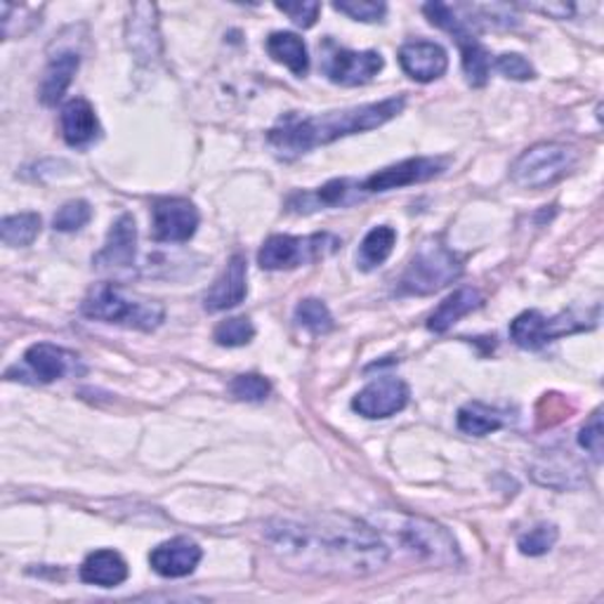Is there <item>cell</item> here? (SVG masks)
I'll use <instances>...</instances> for the list:
<instances>
[{
  "mask_svg": "<svg viewBox=\"0 0 604 604\" xmlns=\"http://www.w3.org/2000/svg\"><path fill=\"white\" fill-rule=\"evenodd\" d=\"M264 541L291 570L319 576H369L390 560V547L373 526L335 513L270 520Z\"/></svg>",
  "mask_w": 604,
  "mask_h": 604,
  "instance_id": "6da1fadb",
  "label": "cell"
},
{
  "mask_svg": "<svg viewBox=\"0 0 604 604\" xmlns=\"http://www.w3.org/2000/svg\"><path fill=\"white\" fill-rule=\"evenodd\" d=\"M406 100L387 98L383 102H371L362 107H352L343 111H329L321 117H295L289 113L283 117L268 135V144L274 154L283 161H293L308 151L331 144L340 138L356 135V132H366L385 125L387 121L396 119L404 111Z\"/></svg>",
  "mask_w": 604,
  "mask_h": 604,
  "instance_id": "7a4b0ae2",
  "label": "cell"
},
{
  "mask_svg": "<svg viewBox=\"0 0 604 604\" xmlns=\"http://www.w3.org/2000/svg\"><path fill=\"white\" fill-rule=\"evenodd\" d=\"M81 312L88 319L104 321V324H119L147 333L159 329L165 316L161 302L128 293L117 283H98V286H92L81 302Z\"/></svg>",
  "mask_w": 604,
  "mask_h": 604,
  "instance_id": "3957f363",
  "label": "cell"
},
{
  "mask_svg": "<svg viewBox=\"0 0 604 604\" xmlns=\"http://www.w3.org/2000/svg\"><path fill=\"white\" fill-rule=\"evenodd\" d=\"M463 262L440 239H427L419 245V251L411 258L409 268L404 270L400 279L402 295H432L449 283L461 279Z\"/></svg>",
  "mask_w": 604,
  "mask_h": 604,
  "instance_id": "277c9868",
  "label": "cell"
},
{
  "mask_svg": "<svg viewBox=\"0 0 604 604\" xmlns=\"http://www.w3.org/2000/svg\"><path fill=\"white\" fill-rule=\"evenodd\" d=\"M423 12L430 19V24L440 27L442 31L453 36V41H456L463 57L461 62H463L467 83L472 88L486 85L489 71H491V54L477 41L475 31H472L470 27V19L461 17V10L456 6H446V3H425Z\"/></svg>",
  "mask_w": 604,
  "mask_h": 604,
  "instance_id": "5b68a950",
  "label": "cell"
},
{
  "mask_svg": "<svg viewBox=\"0 0 604 604\" xmlns=\"http://www.w3.org/2000/svg\"><path fill=\"white\" fill-rule=\"evenodd\" d=\"M576 165V151L560 142H541L522 151L510 168V180L522 189H545L566 178Z\"/></svg>",
  "mask_w": 604,
  "mask_h": 604,
  "instance_id": "8992f818",
  "label": "cell"
},
{
  "mask_svg": "<svg viewBox=\"0 0 604 604\" xmlns=\"http://www.w3.org/2000/svg\"><path fill=\"white\" fill-rule=\"evenodd\" d=\"M340 243L343 241L329 232H319L312 236L274 234L262 243V249L258 253V264L262 270L270 272L295 270L300 264H310L335 253L340 249Z\"/></svg>",
  "mask_w": 604,
  "mask_h": 604,
  "instance_id": "52a82bcc",
  "label": "cell"
},
{
  "mask_svg": "<svg viewBox=\"0 0 604 604\" xmlns=\"http://www.w3.org/2000/svg\"><path fill=\"white\" fill-rule=\"evenodd\" d=\"M390 534L400 538L406 551L415 557L437 566L461 564L456 538L437 522L425 517H396V526L390 528Z\"/></svg>",
  "mask_w": 604,
  "mask_h": 604,
  "instance_id": "ba28073f",
  "label": "cell"
},
{
  "mask_svg": "<svg viewBox=\"0 0 604 604\" xmlns=\"http://www.w3.org/2000/svg\"><path fill=\"white\" fill-rule=\"evenodd\" d=\"M597 316H588L578 314V312H562L557 316H543L536 310L522 312L513 324H510V338H513V343L522 350H541L547 343H553V340L562 338V335H572L578 331H588L595 326Z\"/></svg>",
  "mask_w": 604,
  "mask_h": 604,
  "instance_id": "9c48e42d",
  "label": "cell"
},
{
  "mask_svg": "<svg viewBox=\"0 0 604 604\" xmlns=\"http://www.w3.org/2000/svg\"><path fill=\"white\" fill-rule=\"evenodd\" d=\"M385 62L383 54L375 50H348L335 46V41L326 38L321 43V71H324L326 79L331 83L345 85V88H356V85H366L371 83L378 73L383 71Z\"/></svg>",
  "mask_w": 604,
  "mask_h": 604,
  "instance_id": "30bf717a",
  "label": "cell"
},
{
  "mask_svg": "<svg viewBox=\"0 0 604 604\" xmlns=\"http://www.w3.org/2000/svg\"><path fill=\"white\" fill-rule=\"evenodd\" d=\"M449 165L446 157H415L406 159L394 165H387L383 170H375L373 175H369L362 182H354V194L356 201H362L364 197L371 194H385L392 192V189H402L411 184H421L432 178H440Z\"/></svg>",
  "mask_w": 604,
  "mask_h": 604,
  "instance_id": "8fae6325",
  "label": "cell"
},
{
  "mask_svg": "<svg viewBox=\"0 0 604 604\" xmlns=\"http://www.w3.org/2000/svg\"><path fill=\"white\" fill-rule=\"evenodd\" d=\"M154 239L161 243H184L199 230V211L189 199L163 197L151 205Z\"/></svg>",
  "mask_w": 604,
  "mask_h": 604,
  "instance_id": "7c38bea8",
  "label": "cell"
},
{
  "mask_svg": "<svg viewBox=\"0 0 604 604\" xmlns=\"http://www.w3.org/2000/svg\"><path fill=\"white\" fill-rule=\"evenodd\" d=\"M409 404V385L400 378H378L352 400V409L364 419H390Z\"/></svg>",
  "mask_w": 604,
  "mask_h": 604,
  "instance_id": "4fadbf2b",
  "label": "cell"
},
{
  "mask_svg": "<svg viewBox=\"0 0 604 604\" xmlns=\"http://www.w3.org/2000/svg\"><path fill=\"white\" fill-rule=\"evenodd\" d=\"M138 253V226L132 215L123 213L117 222L111 224L104 249L92 258L94 268L102 272H121L130 270L135 264Z\"/></svg>",
  "mask_w": 604,
  "mask_h": 604,
  "instance_id": "5bb4252c",
  "label": "cell"
},
{
  "mask_svg": "<svg viewBox=\"0 0 604 604\" xmlns=\"http://www.w3.org/2000/svg\"><path fill=\"white\" fill-rule=\"evenodd\" d=\"M203 557V551L199 543L192 538H170L161 545H157L149 555V564L159 576L163 578H182L192 574Z\"/></svg>",
  "mask_w": 604,
  "mask_h": 604,
  "instance_id": "9a60e30c",
  "label": "cell"
},
{
  "mask_svg": "<svg viewBox=\"0 0 604 604\" xmlns=\"http://www.w3.org/2000/svg\"><path fill=\"white\" fill-rule=\"evenodd\" d=\"M245 279H249V262H245L241 253H236L232 255L230 262H226V268L215 279L211 291L205 293L203 298L205 312H222L241 305L245 293H249V283H245Z\"/></svg>",
  "mask_w": 604,
  "mask_h": 604,
  "instance_id": "2e32d148",
  "label": "cell"
},
{
  "mask_svg": "<svg viewBox=\"0 0 604 604\" xmlns=\"http://www.w3.org/2000/svg\"><path fill=\"white\" fill-rule=\"evenodd\" d=\"M400 64L413 81L430 83L437 81L449 69L446 50L430 41H411L400 48Z\"/></svg>",
  "mask_w": 604,
  "mask_h": 604,
  "instance_id": "e0dca14e",
  "label": "cell"
},
{
  "mask_svg": "<svg viewBox=\"0 0 604 604\" xmlns=\"http://www.w3.org/2000/svg\"><path fill=\"white\" fill-rule=\"evenodd\" d=\"M128 46L138 54V60H157L161 52V36L154 6L138 3L132 8V17L128 19Z\"/></svg>",
  "mask_w": 604,
  "mask_h": 604,
  "instance_id": "ac0fdd59",
  "label": "cell"
},
{
  "mask_svg": "<svg viewBox=\"0 0 604 604\" xmlns=\"http://www.w3.org/2000/svg\"><path fill=\"white\" fill-rule=\"evenodd\" d=\"M62 138L69 147L83 149L100 138V121L92 104L83 98H73L62 109Z\"/></svg>",
  "mask_w": 604,
  "mask_h": 604,
  "instance_id": "d6986e66",
  "label": "cell"
},
{
  "mask_svg": "<svg viewBox=\"0 0 604 604\" xmlns=\"http://www.w3.org/2000/svg\"><path fill=\"white\" fill-rule=\"evenodd\" d=\"M73 356L52 343H36L24 352L27 373L36 383H52L64 378L71 369ZM24 373V375H27Z\"/></svg>",
  "mask_w": 604,
  "mask_h": 604,
  "instance_id": "ffe728a7",
  "label": "cell"
},
{
  "mask_svg": "<svg viewBox=\"0 0 604 604\" xmlns=\"http://www.w3.org/2000/svg\"><path fill=\"white\" fill-rule=\"evenodd\" d=\"M128 578V564L117 551H94L85 557L81 566V581L100 588H117Z\"/></svg>",
  "mask_w": 604,
  "mask_h": 604,
  "instance_id": "44dd1931",
  "label": "cell"
},
{
  "mask_svg": "<svg viewBox=\"0 0 604 604\" xmlns=\"http://www.w3.org/2000/svg\"><path fill=\"white\" fill-rule=\"evenodd\" d=\"M482 302H484V298L477 289L465 286V289L453 291L446 300L440 302V308L430 314L427 329L432 333H446L453 324H459L463 316L482 308Z\"/></svg>",
  "mask_w": 604,
  "mask_h": 604,
  "instance_id": "7402d4cb",
  "label": "cell"
},
{
  "mask_svg": "<svg viewBox=\"0 0 604 604\" xmlns=\"http://www.w3.org/2000/svg\"><path fill=\"white\" fill-rule=\"evenodd\" d=\"M79 67H81V60L76 52H62L52 57V62L48 64L43 73L41 88H38V98H41L46 107H54L64 98V92L69 90Z\"/></svg>",
  "mask_w": 604,
  "mask_h": 604,
  "instance_id": "603a6c76",
  "label": "cell"
},
{
  "mask_svg": "<svg viewBox=\"0 0 604 604\" xmlns=\"http://www.w3.org/2000/svg\"><path fill=\"white\" fill-rule=\"evenodd\" d=\"M268 52L274 62L291 69L295 76H308L310 52L305 41L291 31H274L268 38Z\"/></svg>",
  "mask_w": 604,
  "mask_h": 604,
  "instance_id": "cb8c5ba5",
  "label": "cell"
},
{
  "mask_svg": "<svg viewBox=\"0 0 604 604\" xmlns=\"http://www.w3.org/2000/svg\"><path fill=\"white\" fill-rule=\"evenodd\" d=\"M505 425V413L482 404V402H467L459 411V430L472 437H486V434L496 432Z\"/></svg>",
  "mask_w": 604,
  "mask_h": 604,
  "instance_id": "d4e9b609",
  "label": "cell"
},
{
  "mask_svg": "<svg viewBox=\"0 0 604 604\" xmlns=\"http://www.w3.org/2000/svg\"><path fill=\"white\" fill-rule=\"evenodd\" d=\"M394 243H396V232L392 230V226L387 224L373 226V230L364 236L362 245H359V253H356L359 270L371 272L375 268H381V264L390 258Z\"/></svg>",
  "mask_w": 604,
  "mask_h": 604,
  "instance_id": "484cf974",
  "label": "cell"
},
{
  "mask_svg": "<svg viewBox=\"0 0 604 604\" xmlns=\"http://www.w3.org/2000/svg\"><path fill=\"white\" fill-rule=\"evenodd\" d=\"M41 226L43 222L38 213H17L0 222V236L10 249H22V245H31L36 241Z\"/></svg>",
  "mask_w": 604,
  "mask_h": 604,
  "instance_id": "4316f807",
  "label": "cell"
},
{
  "mask_svg": "<svg viewBox=\"0 0 604 604\" xmlns=\"http://www.w3.org/2000/svg\"><path fill=\"white\" fill-rule=\"evenodd\" d=\"M213 338L220 348H243L255 338V326L249 316H232L218 324Z\"/></svg>",
  "mask_w": 604,
  "mask_h": 604,
  "instance_id": "83f0119b",
  "label": "cell"
},
{
  "mask_svg": "<svg viewBox=\"0 0 604 604\" xmlns=\"http://www.w3.org/2000/svg\"><path fill=\"white\" fill-rule=\"evenodd\" d=\"M295 321L302 329H308L314 335L329 333L333 329V316L329 308L316 298H308L300 302V305L295 308Z\"/></svg>",
  "mask_w": 604,
  "mask_h": 604,
  "instance_id": "f1b7e54d",
  "label": "cell"
},
{
  "mask_svg": "<svg viewBox=\"0 0 604 604\" xmlns=\"http://www.w3.org/2000/svg\"><path fill=\"white\" fill-rule=\"evenodd\" d=\"M560 538V532L555 524H536L534 528H528L526 534L520 536L517 541V547L522 555H528V557H538V555H545L553 551V545L557 543Z\"/></svg>",
  "mask_w": 604,
  "mask_h": 604,
  "instance_id": "f546056e",
  "label": "cell"
},
{
  "mask_svg": "<svg viewBox=\"0 0 604 604\" xmlns=\"http://www.w3.org/2000/svg\"><path fill=\"white\" fill-rule=\"evenodd\" d=\"M230 392H232V396H236L239 402L258 404V402L268 400V396L272 394V383L268 381V378H262L258 373H243V375L234 378L232 385H230Z\"/></svg>",
  "mask_w": 604,
  "mask_h": 604,
  "instance_id": "4dcf8cb0",
  "label": "cell"
},
{
  "mask_svg": "<svg viewBox=\"0 0 604 604\" xmlns=\"http://www.w3.org/2000/svg\"><path fill=\"white\" fill-rule=\"evenodd\" d=\"M92 218V208L88 201H69L64 203L60 211H57L54 220H52V226L57 232H79L83 230V226L90 222Z\"/></svg>",
  "mask_w": 604,
  "mask_h": 604,
  "instance_id": "1f68e13d",
  "label": "cell"
},
{
  "mask_svg": "<svg viewBox=\"0 0 604 604\" xmlns=\"http://www.w3.org/2000/svg\"><path fill=\"white\" fill-rule=\"evenodd\" d=\"M578 446L591 453L595 463H602L604 453V434H602V409H595L593 415L578 432Z\"/></svg>",
  "mask_w": 604,
  "mask_h": 604,
  "instance_id": "d6a6232c",
  "label": "cell"
},
{
  "mask_svg": "<svg viewBox=\"0 0 604 604\" xmlns=\"http://www.w3.org/2000/svg\"><path fill=\"white\" fill-rule=\"evenodd\" d=\"M333 8L356 22H381L387 12L385 3H373V0H338Z\"/></svg>",
  "mask_w": 604,
  "mask_h": 604,
  "instance_id": "836d02e7",
  "label": "cell"
},
{
  "mask_svg": "<svg viewBox=\"0 0 604 604\" xmlns=\"http://www.w3.org/2000/svg\"><path fill=\"white\" fill-rule=\"evenodd\" d=\"M494 64L505 76V79H513V81H532L536 76L534 67L528 64V60H524V57L517 52L499 54Z\"/></svg>",
  "mask_w": 604,
  "mask_h": 604,
  "instance_id": "e575fe53",
  "label": "cell"
},
{
  "mask_svg": "<svg viewBox=\"0 0 604 604\" xmlns=\"http://www.w3.org/2000/svg\"><path fill=\"white\" fill-rule=\"evenodd\" d=\"M276 10L289 14L291 22L300 29H310L316 24L321 6L312 3V0H298V3H276Z\"/></svg>",
  "mask_w": 604,
  "mask_h": 604,
  "instance_id": "d590c367",
  "label": "cell"
},
{
  "mask_svg": "<svg viewBox=\"0 0 604 604\" xmlns=\"http://www.w3.org/2000/svg\"><path fill=\"white\" fill-rule=\"evenodd\" d=\"M528 10H538V12H545V14H553L557 19H566L572 12H574V6H564V3H555V6H524Z\"/></svg>",
  "mask_w": 604,
  "mask_h": 604,
  "instance_id": "8d00e7d4",
  "label": "cell"
}]
</instances>
